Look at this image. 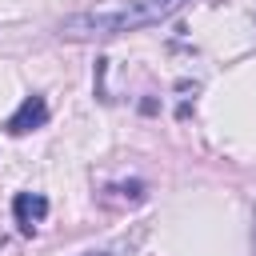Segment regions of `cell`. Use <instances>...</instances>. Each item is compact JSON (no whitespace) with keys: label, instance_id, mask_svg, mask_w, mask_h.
I'll return each mask as SVG.
<instances>
[{"label":"cell","instance_id":"obj_1","mask_svg":"<svg viewBox=\"0 0 256 256\" xmlns=\"http://www.w3.org/2000/svg\"><path fill=\"white\" fill-rule=\"evenodd\" d=\"M188 0H124L116 8H92V12H76L60 24L64 40H104V36H120V32H136L148 24L168 20L172 12H180Z\"/></svg>","mask_w":256,"mask_h":256},{"label":"cell","instance_id":"obj_2","mask_svg":"<svg viewBox=\"0 0 256 256\" xmlns=\"http://www.w3.org/2000/svg\"><path fill=\"white\" fill-rule=\"evenodd\" d=\"M44 120H48V104H44V96H24V100H20V108L8 116V124H4V128H8L12 136H24V132L40 128Z\"/></svg>","mask_w":256,"mask_h":256},{"label":"cell","instance_id":"obj_3","mask_svg":"<svg viewBox=\"0 0 256 256\" xmlns=\"http://www.w3.org/2000/svg\"><path fill=\"white\" fill-rule=\"evenodd\" d=\"M44 212H48V200H44V196H36V192H16L12 216H16V224H20L24 232H32V228L44 220Z\"/></svg>","mask_w":256,"mask_h":256},{"label":"cell","instance_id":"obj_4","mask_svg":"<svg viewBox=\"0 0 256 256\" xmlns=\"http://www.w3.org/2000/svg\"><path fill=\"white\" fill-rule=\"evenodd\" d=\"M80 256H112V252H80Z\"/></svg>","mask_w":256,"mask_h":256},{"label":"cell","instance_id":"obj_5","mask_svg":"<svg viewBox=\"0 0 256 256\" xmlns=\"http://www.w3.org/2000/svg\"><path fill=\"white\" fill-rule=\"evenodd\" d=\"M252 240H256V236H252Z\"/></svg>","mask_w":256,"mask_h":256}]
</instances>
